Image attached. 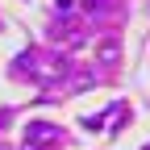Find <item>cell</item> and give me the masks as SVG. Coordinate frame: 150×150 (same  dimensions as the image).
I'll return each instance as SVG.
<instances>
[{
    "instance_id": "1",
    "label": "cell",
    "mask_w": 150,
    "mask_h": 150,
    "mask_svg": "<svg viewBox=\"0 0 150 150\" xmlns=\"http://www.w3.org/2000/svg\"><path fill=\"white\" fill-rule=\"evenodd\" d=\"M4 121H8V112H0V125H4Z\"/></svg>"
}]
</instances>
